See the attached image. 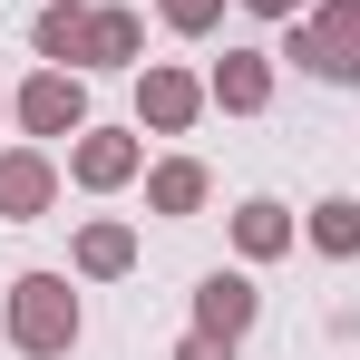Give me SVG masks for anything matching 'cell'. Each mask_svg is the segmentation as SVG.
Wrapping results in <instances>:
<instances>
[{"mask_svg":"<svg viewBox=\"0 0 360 360\" xmlns=\"http://www.w3.org/2000/svg\"><path fill=\"white\" fill-rule=\"evenodd\" d=\"M10 117L30 127V136H78V127H88V78H78V68L20 78V88H10Z\"/></svg>","mask_w":360,"mask_h":360,"instance_id":"277c9868","label":"cell"},{"mask_svg":"<svg viewBox=\"0 0 360 360\" xmlns=\"http://www.w3.org/2000/svg\"><path fill=\"white\" fill-rule=\"evenodd\" d=\"M156 20L176 39H205V30H224V0H156Z\"/></svg>","mask_w":360,"mask_h":360,"instance_id":"9a60e30c","label":"cell"},{"mask_svg":"<svg viewBox=\"0 0 360 360\" xmlns=\"http://www.w3.org/2000/svg\"><path fill=\"white\" fill-rule=\"evenodd\" d=\"M234 253H243V263H273V253H292V205H273V195H243V205H234Z\"/></svg>","mask_w":360,"mask_h":360,"instance_id":"8fae6325","label":"cell"},{"mask_svg":"<svg viewBox=\"0 0 360 360\" xmlns=\"http://www.w3.org/2000/svg\"><path fill=\"white\" fill-rule=\"evenodd\" d=\"M243 10H253V20H302L311 0H243Z\"/></svg>","mask_w":360,"mask_h":360,"instance_id":"e0dca14e","label":"cell"},{"mask_svg":"<svg viewBox=\"0 0 360 360\" xmlns=\"http://www.w3.org/2000/svg\"><path fill=\"white\" fill-rule=\"evenodd\" d=\"M78 273H88V283H117V273H136V224H117V214H88V224H78Z\"/></svg>","mask_w":360,"mask_h":360,"instance_id":"7c38bea8","label":"cell"},{"mask_svg":"<svg viewBox=\"0 0 360 360\" xmlns=\"http://www.w3.org/2000/svg\"><path fill=\"white\" fill-rule=\"evenodd\" d=\"M205 195H214V176H205L195 156H166V166H146V214H166V224L205 214Z\"/></svg>","mask_w":360,"mask_h":360,"instance_id":"30bf717a","label":"cell"},{"mask_svg":"<svg viewBox=\"0 0 360 360\" xmlns=\"http://www.w3.org/2000/svg\"><path fill=\"white\" fill-rule=\"evenodd\" d=\"M176 360H234V341H214V331H185V341H176Z\"/></svg>","mask_w":360,"mask_h":360,"instance_id":"2e32d148","label":"cell"},{"mask_svg":"<svg viewBox=\"0 0 360 360\" xmlns=\"http://www.w3.org/2000/svg\"><path fill=\"white\" fill-rule=\"evenodd\" d=\"M136 59H146V20L117 10V0L88 10V68H136Z\"/></svg>","mask_w":360,"mask_h":360,"instance_id":"4fadbf2b","label":"cell"},{"mask_svg":"<svg viewBox=\"0 0 360 360\" xmlns=\"http://www.w3.org/2000/svg\"><path fill=\"white\" fill-rule=\"evenodd\" d=\"M30 49H39V68H88V0H49L30 20Z\"/></svg>","mask_w":360,"mask_h":360,"instance_id":"9c48e42d","label":"cell"},{"mask_svg":"<svg viewBox=\"0 0 360 360\" xmlns=\"http://www.w3.org/2000/svg\"><path fill=\"white\" fill-rule=\"evenodd\" d=\"M253 311H263L253 273H205V283H195V331H214V341H243Z\"/></svg>","mask_w":360,"mask_h":360,"instance_id":"ba28073f","label":"cell"},{"mask_svg":"<svg viewBox=\"0 0 360 360\" xmlns=\"http://www.w3.org/2000/svg\"><path fill=\"white\" fill-rule=\"evenodd\" d=\"M205 108H214V88H205L195 68H166V59H156L146 78H136V127H146V136H185Z\"/></svg>","mask_w":360,"mask_h":360,"instance_id":"5b68a950","label":"cell"},{"mask_svg":"<svg viewBox=\"0 0 360 360\" xmlns=\"http://www.w3.org/2000/svg\"><path fill=\"white\" fill-rule=\"evenodd\" d=\"M59 205V156L49 146H0V224H39Z\"/></svg>","mask_w":360,"mask_h":360,"instance_id":"8992f818","label":"cell"},{"mask_svg":"<svg viewBox=\"0 0 360 360\" xmlns=\"http://www.w3.org/2000/svg\"><path fill=\"white\" fill-rule=\"evenodd\" d=\"M292 39H283V59L302 78H321V88H360V0H321V10H302L283 20Z\"/></svg>","mask_w":360,"mask_h":360,"instance_id":"7a4b0ae2","label":"cell"},{"mask_svg":"<svg viewBox=\"0 0 360 360\" xmlns=\"http://www.w3.org/2000/svg\"><path fill=\"white\" fill-rule=\"evenodd\" d=\"M311 253H331V263L360 253V195H321L311 205Z\"/></svg>","mask_w":360,"mask_h":360,"instance_id":"5bb4252c","label":"cell"},{"mask_svg":"<svg viewBox=\"0 0 360 360\" xmlns=\"http://www.w3.org/2000/svg\"><path fill=\"white\" fill-rule=\"evenodd\" d=\"M0 331H10V351L20 360H68L78 351V292H68V273H20L10 302H0Z\"/></svg>","mask_w":360,"mask_h":360,"instance_id":"6da1fadb","label":"cell"},{"mask_svg":"<svg viewBox=\"0 0 360 360\" xmlns=\"http://www.w3.org/2000/svg\"><path fill=\"white\" fill-rule=\"evenodd\" d=\"M0 117H10V88H0Z\"/></svg>","mask_w":360,"mask_h":360,"instance_id":"ac0fdd59","label":"cell"},{"mask_svg":"<svg viewBox=\"0 0 360 360\" xmlns=\"http://www.w3.org/2000/svg\"><path fill=\"white\" fill-rule=\"evenodd\" d=\"M146 176V146H136V127H78L68 136V185H88V195H117V185Z\"/></svg>","mask_w":360,"mask_h":360,"instance_id":"3957f363","label":"cell"},{"mask_svg":"<svg viewBox=\"0 0 360 360\" xmlns=\"http://www.w3.org/2000/svg\"><path fill=\"white\" fill-rule=\"evenodd\" d=\"M205 88H214L224 117H263V108H273V49H224Z\"/></svg>","mask_w":360,"mask_h":360,"instance_id":"52a82bcc","label":"cell"}]
</instances>
